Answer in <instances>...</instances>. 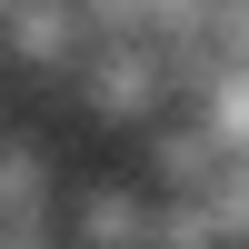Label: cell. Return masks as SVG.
<instances>
[{
  "label": "cell",
  "mask_w": 249,
  "mask_h": 249,
  "mask_svg": "<svg viewBox=\"0 0 249 249\" xmlns=\"http://www.w3.org/2000/svg\"><path fill=\"white\" fill-rule=\"evenodd\" d=\"M70 230H80V249H150L160 219H150L140 190H80L70 199Z\"/></svg>",
  "instance_id": "cell-1"
}]
</instances>
